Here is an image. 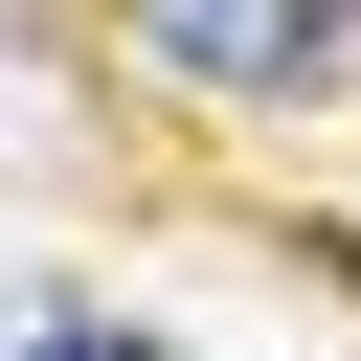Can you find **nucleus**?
<instances>
[{
  "mask_svg": "<svg viewBox=\"0 0 361 361\" xmlns=\"http://www.w3.org/2000/svg\"><path fill=\"white\" fill-rule=\"evenodd\" d=\"M0 361H158L135 316H68V293H0Z\"/></svg>",
  "mask_w": 361,
  "mask_h": 361,
  "instance_id": "obj_2",
  "label": "nucleus"
},
{
  "mask_svg": "<svg viewBox=\"0 0 361 361\" xmlns=\"http://www.w3.org/2000/svg\"><path fill=\"white\" fill-rule=\"evenodd\" d=\"M158 23V68H203V90H293L316 45H338V0H135Z\"/></svg>",
  "mask_w": 361,
  "mask_h": 361,
  "instance_id": "obj_1",
  "label": "nucleus"
}]
</instances>
